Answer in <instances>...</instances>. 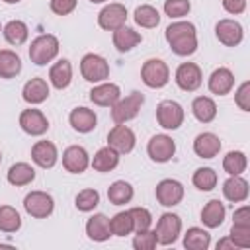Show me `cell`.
<instances>
[{
    "label": "cell",
    "instance_id": "13",
    "mask_svg": "<svg viewBox=\"0 0 250 250\" xmlns=\"http://www.w3.org/2000/svg\"><path fill=\"white\" fill-rule=\"evenodd\" d=\"M125 21H127V8L119 2L104 6L98 14V25L105 31H115L117 27L125 25Z\"/></svg>",
    "mask_w": 250,
    "mask_h": 250
},
{
    "label": "cell",
    "instance_id": "18",
    "mask_svg": "<svg viewBox=\"0 0 250 250\" xmlns=\"http://www.w3.org/2000/svg\"><path fill=\"white\" fill-rule=\"evenodd\" d=\"M207 86H209V92L211 94H215V96H227L234 88V74H232V70L227 68V66L215 68L211 72V76H209Z\"/></svg>",
    "mask_w": 250,
    "mask_h": 250
},
{
    "label": "cell",
    "instance_id": "6",
    "mask_svg": "<svg viewBox=\"0 0 250 250\" xmlns=\"http://www.w3.org/2000/svg\"><path fill=\"white\" fill-rule=\"evenodd\" d=\"M23 209L33 219H47L55 209V199L47 191H29L23 197Z\"/></svg>",
    "mask_w": 250,
    "mask_h": 250
},
{
    "label": "cell",
    "instance_id": "31",
    "mask_svg": "<svg viewBox=\"0 0 250 250\" xmlns=\"http://www.w3.org/2000/svg\"><path fill=\"white\" fill-rule=\"evenodd\" d=\"M2 33H4V37H6V41H8L10 45L20 47V45H23V43L27 41V37H29V27H27V23L21 21V20H10V21L2 27Z\"/></svg>",
    "mask_w": 250,
    "mask_h": 250
},
{
    "label": "cell",
    "instance_id": "28",
    "mask_svg": "<svg viewBox=\"0 0 250 250\" xmlns=\"http://www.w3.org/2000/svg\"><path fill=\"white\" fill-rule=\"evenodd\" d=\"M225 215H227V209L225 205L219 201V199H211L203 205L201 209V223L207 227V229H217L223 225L225 221Z\"/></svg>",
    "mask_w": 250,
    "mask_h": 250
},
{
    "label": "cell",
    "instance_id": "50",
    "mask_svg": "<svg viewBox=\"0 0 250 250\" xmlns=\"http://www.w3.org/2000/svg\"><path fill=\"white\" fill-rule=\"evenodd\" d=\"M2 2H6V4H18L20 0H2Z\"/></svg>",
    "mask_w": 250,
    "mask_h": 250
},
{
    "label": "cell",
    "instance_id": "26",
    "mask_svg": "<svg viewBox=\"0 0 250 250\" xmlns=\"http://www.w3.org/2000/svg\"><path fill=\"white\" fill-rule=\"evenodd\" d=\"M143 41L141 33L135 31L133 27H127V25H121L113 31V47L119 51V53H127L131 51L133 47H137L139 43Z\"/></svg>",
    "mask_w": 250,
    "mask_h": 250
},
{
    "label": "cell",
    "instance_id": "21",
    "mask_svg": "<svg viewBox=\"0 0 250 250\" xmlns=\"http://www.w3.org/2000/svg\"><path fill=\"white\" fill-rule=\"evenodd\" d=\"M221 150V141L215 133L211 131H205V133H199L193 141V152L199 156V158H215Z\"/></svg>",
    "mask_w": 250,
    "mask_h": 250
},
{
    "label": "cell",
    "instance_id": "46",
    "mask_svg": "<svg viewBox=\"0 0 250 250\" xmlns=\"http://www.w3.org/2000/svg\"><path fill=\"white\" fill-rule=\"evenodd\" d=\"M78 0H51V10L57 14V16H68L70 12H74Z\"/></svg>",
    "mask_w": 250,
    "mask_h": 250
},
{
    "label": "cell",
    "instance_id": "10",
    "mask_svg": "<svg viewBox=\"0 0 250 250\" xmlns=\"http://www.w3.org/2000/svg\"><path fill=\"white\" fill-rule=\"evenodd\" d=\"M154 195H156V201L160 205L174 207L184 199V186H182V182H178L174 178H166V180H160L156 184Z\"/></svg>",
    "mask_w": 250,
    "mask_h": 250
},
{
    "label": "cell",
    "instance_id": "34",
    "mask_svg": "<svg viewBox=\"0 0 250 250\" xmlns=\"http://www.w3.org/2000/svg\"><path fill=\"white\" fill-rule=\"evenodd\" d=\"M133 195H135V189H133V186H131L129 182H125V180H115V182L107 188V199H109V203H113V205H125V203H129V201L133 199Z\"/></svg>",
    "mask_w": 250,
    "mask_h": 250
},
{
    "label": "cell",
    "instance_id": "51",
    "mask_svg": "<svg viewBox=\"0 0 250 250\" xmlns=\"http://www.w3.org/2000/svg\"><path fill=\"white\" fill-rule=\"evenodd\" d=\"M92 4H102V2H107V0H90Z\"/></svg>",
    "mask_w": 250,
    "mask_h": 250
},
{
    "label": "cell",
    "instance_id": "1",
    "mask_svg": "<svg viewBox=\"0 0 250 250\" xmlns=\"http://www.w3.org/2000/svg\"><path fill=\"white\" fill-rule=\"evenodd\" d=\"M164 37L170 45V49L180 57H189L197 51V31L191 21H172Z\"/></svg>",
    "mask_w": 250,
    "mask_h": 250
},
{
    "label": "cell",
    "instance_id": "20",
    "mask_svg": "<svg viewBox=\"0 0 250 250\" xmlns=\"http://www.w3.org/2000/svg\"><path fill=\"white\" fill-rule=\"evenodd\" d=\"M49 94H51V90H49L47 80H45V78H39V76L27 80L25 86H23V90H21V98H23L27 104H31V105L43 104V102L49 98Z\"/></svg>",
    "mask_w": 250,
    "mask_h": 250
},
{
    "label": "cell",
    "instance_id": "48",
    "mask_svg": "<svg viewBox=\"0 0 250 250\" xmlns=\"http://www.w3.org/2000/svg\"><path fill=\"white\" fill-rule=\"evenodd\" d=\"M232 223L234 225H250V207L248 205L238 207L232 215Z\"/></svg>",
    "mask_w": 250,
    "mask_h": 250
},
{
    "label": "cell",
    "instance_id": "39",
    "mask_svg": "<svg viewBox=\"0 0 250 250\" xmlns=\"http://www.w3.org/2000/svg\"><path fill=\"white\" fill-rule=\"evenodd\" d=\"M109 229L111 236H127L133 232V221L129 211H119L109 219Z\"/></svg>",
    "mask_w": 250,
    "mask_h": 250
},
{
    "label": "cell",
    "instance_id": "14",
    "mask_svg": "<svg viewBox=\"0 0 250 250\" xmlns=\"http://www.w3.org/2000/svg\"><path fill=\"white\" fill-rule=\"evenodd\" d=\"M215 35L217 39L225 45V47H236L242 43L244 39V29L242 25L236 21V20H230V18H225V20H219L217 25H215Z\"/></svg>",
    "mask_w": 250,
    "mask_h": 250
},
{
    "label": "cell",
    "instance_id": "49",
    "mask_svg": "<svg viewBox=\"0 0 250 250\" xmlns=\"http://www.w3.org/2000/svg\"><path fill=\"white\" fill-rule=\"evenodd\" d=\"M217 250H236V246H234V242L229 236H225V238H221L217 242Z\"/></svg>",
    "mask_w": 250,
    "mask_h": 250
},
{
    "label": "cell",
    "instance_id": "43",
    "mask_svg": "<svg viewBox=\"0 0 250 250\" xmlns=\"http://www.w3.org/2000/svg\"><path fill=\"white\" fill-rule=\"evenodd\" d=\"M191 10L189 0H166L164 2V14L170 18H184Z\"/></svg>",
    "mask_w": 250,
    "mask_h": 250
},
{
    "label": "cell",
    "instance_id": "30",
    "mask_svg": "<svg viewBox=\"0 0 250 250\" xmlns=\"http://www.w3.org/2000/svg\"><path fill=\"white\" fill-rule=\"evenodd\" d=\"M90 164H92V168L96 172H111L119 164V152L113 150L111 146H102L94 154V158L90 160Z\"/></svg>",
    "mask_w": 250,
    "mask_h": 250
},
{
    "label": "cell",
    "instance_id": "25",
    "mask_svg": "<svg viewBox=\"0 0 250 250\" xmlns=\"http://www.w3.org/2000/svg\"><path fill=\"white\" fill-rule=\"evenodd\" d=\"M70 80H72V64H70L68 59H61L55 64H51V68H49V82L57 90L68 88Z\"/></svg>",
    "mask_w": 250,
    "mask_h": 250
},
{
    "label": "cell",
    "instance_id": "33",
    "mask_svg": "<svg viewBox=\"0 0 250 250\" xmlns=\"http://www.w3.org/2000/svg\"><path fill=\"white\" fill-rule=\"evenodd\" d=\"M21 72V59L10 49H0V78H16Z\"/></svg>",
    "mask_w": 250,
    "mask_h": 250
},
{
    "label": "cell",
    "instance_id": "42",
    "mask_svg": "<svg viewBox=\"0 0 250 250\" xmlns=\"http://www.w3.org/2000/svg\"><path fill=\"white\" fill-rule=\"evenodd\" d=\"M229 238L234 242L236 248H250V225H234L232 223Z\"/></svg>",
    "mask_w": 250,
    "mask_h": 250
},
{
    "label": "cell",
    "instance_id": "29",
    "mask_svg": "<svg viewBox=\"0 0 250 250\" xmlns=\"http://www.w3.org/2000/svg\"><path fill=\"white\" fill-rule=\"evenodd\" d=\"M8 182L16 188H21V186H27L35 180V168L27 162H16L8 168V174H6Z\"/></svg>",
    "mask_w": 250,
    "mask_h": 250
},
{
    "label": "cell",
    "instance_id": "37",
    "mask_svg": "<svg viewBox=\"0 0 250 250\" xmlns=\"http://www.w3.org/2000/svg\"><path fill=\"white\" fill-rule=\"evenodd\" d=\"M21 227V217L12 205H0V230L2 232H16Z\"/></svg>",
    "mask_w": 250,
    "mask_h": 250
},
{
    "label": "cell",
    "instance_id": "38",
    "mask_svg": "<svg viewBox=\"0 0 250 250\" xmlns=\"http://www.w3.org/2000/svg\"><path fill=\"white\" fill-rule=\"evenodd\" d=\"M217 180H219V178H217V172H215L213 168H209V166L197 168V170L193 172V178H191L193 186H195L199 191H211V189H215Z\"/></svg>",
    "mask_w": 250,
    "mask_h": 250
},
{
    "label": "cell",
    "instance_id": "9",
    "mask_svg": "<svg viewBox=\"0 0 250 250\" xmlns=\"http://www.w3.org/2000/svg\"><path fill=\"white\" fill-rule=\"evenodd\" d=\"M135 143H137V137L133 129L127 127L125 123H115L107 133V146H111L119 154H129L135 148Z\"/></svg>",
    "mask_w": 250,
    "mask_h": 250
},
{
    "label": "cell",
    "instance_id": "41",
    "mask_svg": "<svg viewBox=\"0 0 250 250\" xmlns=\"http://www.w3.org/2000/svg\"><path fill=\"white\" fill-rule=\"evenodd\" d=\"M129 215H131L133 230H135V232L150 229V225H152V215H150V211H148L146 207H131V209H129Z\"/></svg>",
    "mask_w": 250,
    "mask_h": 250
},
{
    "label": "cell",
    "instance_id": "11",
    "mask_svg": "<svg viewBox=\"0 0 250 250\" xmlns=\"http://www.w3.org/2000/svg\"><path fill=\"white\" fill-rule=\"evenodd\" d=\"M18 123L21 127V131L27 133V135H31V137H39V135H45L49 131V119L45 117L43 111L33 109V107L23 109L20 113Z\"/></svg>",
    "mask_w": 250,
    "mask_h": 250
},
{
    "label": "cell",
    "instance_id": "2",
    "mask_svg": "<svg viewBox=\"0 0 250 250\" xmlns=\"http://www.w3.org/2000/svg\"><path fill=\"white\" fill-rule=\"evenodd\" d=\"M59 55V39L53 33H41L31 41L29 59L37 66H45Z\"/></svg>",
    "mask_w": 250,
    "mask_h": 250
},
{
    "label": "cell",
    "instance_id": "15",
    "mask_svg": "<svg viewBox=\"0 0 250 250\" xmlns=\"http://www.w3.org/2000/svg\"><path fill=\"white\" fill-rule=\"evenodd\" d=\"M174 80H176L180 90L195 92L203 82V74H201V68L195 62H182L176 68V78Z\"/></svg>",
    "mask_w": 250,
    "mask_h": 250
},
{
    "label": "cell",
    "instance_id": "40",
    "mask_svg": "<svg viewBox=\"0 0 250 250\" xmlns=\"http://www.w3.org/2000/svg\"><path fill=\"white\" fill-rule=\"evenodd\" d=\"M98 203H100V193H98V189H92V188L78 191L76 197H74V205H76V209L82 211V213L94 211V209L98 207Z\"/></svg>",
    "mask_w": 250,
    "mask_h": 250
},
{
    "label": "cell",
    "instance_id": "36",
    "mask_svg": "<svg viewBox=\"0 0 250 250\" xmlns=\"http://www.w3.org/2000/svg\"><path fill=\"white\" fill-rule=\"evenodd\" d=\"M246 166H248V160L242 150H230L223 158V170L229 176H240L246 170Z\"/></svg>",
    "mask_w": 250,
    "mask_h": 250
},
{
    "label": "cell",
    "instance_id": "17",
    "mask_svg": "<svg viewBox=\"0 0 250 250\" xmlns=\"http://www.w3.org/2000/svg\"><path fill=\"white\" fill-rule=\"evenodd\" d=\"M31 160L39 166V168H53L59 160V150L55 146V143L51 141H37L31 146Z\"/></svg>",
    "mask_w": 250,
    "mask_h": 250
},
{
    "label": "cell",
    "instance_id": "52",
    "mask_svg": "<svg viewBox=\"0 0 250 250\" xmlns=\"http://www.w3.org/2000/svg\"><path fill=\"white\" fill-rule=\"evenodd\" d=\"M0 162H2V152H0Z\"/></svg>",
    "mask_w": 250,
    "mask_h": 250
},
{
    "label": "cell",
    "instance_id": "44",
    "mask_svg": "<svg viewBox=\"0 0 250 250\" xmlns=\"http://www.w3.org/2000/svg\"><path fill=\"white\" fill-rule=\"evenodd\" d=\"M156 244H158L156 242V234L150 229L139 230L135 234V238H133V248H137V250H152V248H156Z\"/></svg>",
    "mask_w": 250,
    "mask_h": 250
},
{
    "label": "cell",
    "instance_id": "47",
    "mask_svg": "<svg viewBox=\"0 0 250 250\" xmlns=\"http://www.w3.org/2000/svg\"><path fill=\"white\" fill-rule=\"evenodd\" d=\"M223 8L229 14L236 16V14H242L246 10V0H223Z\"/></svg>",
    "mask_w": 250,
    "mask_h": 250
},
{
    "label": "cell",
    "instance_id": "53",
    "mask_svg": "<svg viewBox=\"0 0 250 250\" xmlns=\"http://www.w3.org/2000/svg\"><path fill=\"white\" fill-rule=\"evenodd\" d=\"M0 31H2V25H0Z\"/></svg>",
    "mask_w": 250,
    "mask_h": 250
},
{
    "label": "cell",
    "instance_id": "32",
    "mask_svg": "<svg viewBox=\"0 0 250 250\" xmlns=\"http://www.w3.org/2000/svg\"><path fill=\"white\" fill-rule=\"evenodd\" d=\"M211 246V234L201 227H189L184 234V248L188 250H207Z\"/></svg>",
    "mask_w": 250,
    "mask_h": 250
},
{
    "label": "cell",
    "instance_id": "45",
    "mask_svg": "<svg viewBox=\"0 0 250 250\" xmlns=\"http://www.w3.org/2000/svg\"><path fill=\"white\" fill-rule=\"evenodd\" d=\"M234 102L242 111H250V82H242L234 92Z\"/></svg>",
    "mask_w": 250,
    "mask_h": 250
},
{
    "label": "cell",
    "instance_id": "12",
    "mask_svg": "<svg viewBox=\"0 0 250 250\" xmlns=\"http://www.w3.org/2000/svg\"><path fill=\"white\" fill-rule=\"evenodd\" d=\"M146 152L154 162H168L176 154V141L170 135H154L146 145Z\"/></svg>",
    "mask_w": 250,
    "mask_h": 250
},
{
    "label": "cell",
    "instance_id": "16",
    "mask_svg": "<svg viewBox=\"0 0 250 250\" xmlns=\"http://www.w3.org/2000/svg\"><path fill=\"white\" fill-rule=\"evenodd\" d=\"M62 166L70 174H82L90 166V154L84 146L72 145L62 152Z\"/></svg>",
    "mask_w": 250,
    "mask_h": 250
},
{
    "label": "cell",
    "instance_id": "7",
    "mask_svg": "<svg viewBox=\"0 0 250 250\" xmlns=\"http://www.w3.org/2000/svg\"><path fill=\"white\" fill-rule=\"evenodd\" d=\"M156 121L162 129L174 131L184 123V107L176 100H162L156 105Z\"/></svg>",
    "mask_w": 250,
    "mask_h": 250
},
{
    "label": "cell",
    "instance_id": "35",
    "mask_svg": "<svg viewBox=\"0 0 250 250\" xmlns=\"http://www.w3.org/2000/svg\"><path fill=\"white\" fill-rule=\"evenodd\" d=\"M133 18H135V23L141 25V27H145V29H152V27H156V25L160 23V14H158V10H156L154 6H150V4H141V6H137Z\"/></svg>",
    "mask_w": 250,
    "mask_h": 250
},
{
    "label": "cell",
    "instance_id": "19",
    "mask_svg": "<svg viewBox=\"0 0 250 250\" xmlns=\"http://www.w3.org/2000/svg\"><path fill=\"white\" fill-rule=\"evenodd\" d=\"M121 98V90L113 82H100L90 90V100L100 107H111Z\"/></svg>",
    "mask_w": 250,
    "mask_h": 250
},
{
    "label": "cell",
    "instance_id": "5",
    "mask_svg": "<svg viewBox=\"0 0 250 250\" xmlns=\"http://www.w3.org/2000/svg\"><path fill=\"white\" fill-rule=\"evenodd\" d=\"M80 74L88 82H104L109 78V62L96 53H88L80 59Z\"/></svg>",
    "mask_w": 250,
    "mask_h": 250
},
{
    "label": "cell",
    "instance_id": "8",
    "mask_svg": "<svg viewBox=\"0 0 250 250\" xmlns=\"http://www.w3.org/2000/svg\"><path fill=\"white\" fill-rule=\"evenodd\" d=\"M180 232H182V219L176 213H162L156 223V229H154L156 242L162 246L174 244L178 240Z\"/></svg>",
    "mask_w": 250,
    "mask_h": 250
},
{
    "label": "cell",
    "instance_id": "22",
    "mask_svg": "<svg viewBox=\"0 0 250 250\" xmlns=\"http://www.w3.org/2000/svg\"><path fill=\"white\" fill-rule=\"evenodd\" d=\"M68 121H70V127L78 133H90L96 129V123H98V117L92 109L80 105V107H74L68 115Z\"/></svg>",
    "mask_w": 250,
    "mask_h": 250
},
{
    "label": "cell",
    "instance_id": "23",
    "mask_svg": "<svg viewBox=\"0 0 250 250\" xmlns=\"http://www.w3.org/2000/svg\"><path fill=\"white\" fill-rule=\"evenodd\" d=\"M223 195L230 203L246 201V197H248V182L242 176H229L223 182Z\"/></svg>",
    "mask_w": 250,
    "mask_h": 250
},
{
    "label": "cell",
    "instance_id": "27",
    "mask_svg": "<svg viewBox=\"0 0 250 250\" xmlns=\"http://www.w3.org/2000/svg\"><path fill=\"white\" fill-rule=\"evenodd\" d=\"M191 113L199 123H211L217 117V104L209 96H197L191 102Z\"/></svg>",
    "mask_w": 250,
    "mask_h": 250
},
{
    "label": "cell",
    "instance_id": "4",
    "mask_svg": "<svg viewBox=\"0 0 250 250\" xmlns=\"http://www.w3.org/2000/svg\"><path fill=\"white\" fill-rule=\"evenodd\" d=\"M141 80L148 88H164L170 80V68L162 59H148L141 66Z\"/></svg>",
    "mask_w": 250,
    "mask_h": 250
},
{
    "label": "cell",
    "instance_id": "3",
    "mask_svg": "<svg viewBox=\"0 0 250 250\" xmlns=\"http://www.w3.org/2000/svg\"><path fill=\"white\" fill-rule=\"evenodd\" d=\"M145 104V96L141 92H131L125 98H119L111 105V119L113 123H127L139 115L141 105Z\"/></svg>",
    "mask_w": 250,
    "mask_h": 250
},
{
    "label": "cell",
    "instance_id": "24",
    "mask_svg": "<svg viewBox=\"0 0 250 250\" xmlns=\"http://www.w3.org/2000/svg\"><path fill=\"white\" fill-rule=\"evenodd\" d=\"M86 234L90 240L94 242H105L111 236V229H109V219L104 213H96L88 219L86 223Z\"/></svg>",
    "mask_w": 250,
    "mask_h": 250
}]
</instances>
